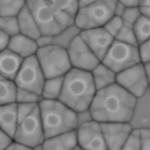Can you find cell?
Wrapping results in <instances>:
<instances>
[{
    "label": "cell",
    "instance_id": "20",
    "mask_svg": "<svg viewBox=\"0 0 150 150\" xmlns=\"http://www.w3.org/2000/svg\"><path fill=\"white\" fill-rule=\"evenodd\" d=\"M91 74L97 91L116 83L117 74L102 62L92 71Z\"/></svg>",
    "mask_w": 150,
    "mask_h": 150
},
{
    "label": "cell",
    "instance_id": "16",
    "mask_svg": "<svg viewBox=\"0 0 150 150\" xmlns=\"http://www.w3.org/2000/svg\"><path fill=\"white\" fill-rule=\"evenodd\" d=\"M38 48L39 46L38 44V41L19 33L11 38L8 49L21 57L22 59H26L35 56L38 51Z\"/></svg>",
    "mask_w": 150,
    "mask_h": 150
},
{
    "label": "cell",
    "instance_id": "18",
    "mask_svg": "<svg viewBox=\"0 0 150 150\" xmlns=\"http://www.w3.org/2000/svg\"><path fill=\"white\" fill-rule=\"evenodd\" d=\"M18 118V103H10L0 106V128L1 130L14 139Z\"/></svg>",
    "mask_w": 150,
    "mask_h": 150
},
{
    "label": "cell",
    "instance_id": "15",
    "mask_svg": "<svg viewBox=\"0 0 150 150\" xmlns=\"http://www.w3.org/2000/svg\"><path fill=\"white\" fill-rule=\"evenodd\" d=\"M24 59L9 49L0 53V75L1 77L13 80L21 69Z\"/></svg>",
    "mask_w": 150,
    "mask_h": 150
},
{
    "label": "cell",
    "instance_id": "27",
    "mask_svg": "<svg viewBox=\"0 0 150 150\" xmlns=\"http://www.w3.org/2000/svg\"><path fill=\"white\" fill-rule=\"evenodd\" d=\"M42 100L40 94L34 92L18 88L17 93V103L18 104H30L39 103Z\"/></svg>",
    "mask_w": 150,
    "mask_h": 150
},
{
    "label": "cell",
    "instance_id": "2",
    "mask_svg": "<svg viewBox=\"0 0 150 150\" xmlns=\"http://www.w3.org/2000/svg\"><path fill=\"white\" fill-rule=\"evenodd\" d=\"M137 99L115 83L97 91L89 112L98 123H129L134 117Z\"/></svg>",
    "mask_w": 150,
    "mask_h": 150
},
{
    "label": "cell",
    "instance_id": "22",
    "mask_svg": "<svg viewBox=\"0 0 150 150\" xmlns=\"http://www.w3.org/2000/svg\"><path fill=\"white\" fill-rule=\"evenodd\" d=\"M18 87L13 80L0 78V105L17 103Z\"/></svg>",
    "mask_w": 150,
    "mask_h": 150
},
{
    "label": "cell",
    "instance_id": "38",
    "mask_svg": "<svg viewBox=\"0 0 150 150\" xmlns=\"http://www.w3.org/2000/svg\"><path fill=\"white\" fill-rule=\"evenodd\" d=\"M125 9H126V8L123 6V4L120 1H117V4H116V6H115V9H114V15L122 18Z\"/></svg>",
    "mask_w": 150,
    "mask_h": 150
},
{
    "label": "cell",
    "instance_id": "17",
    "mask_svg": "<svg viewBox=\"0 0 150 150\" xmlns=\"http://www.w3.org/2000/svg\"><path fill=\"white\" fill-rule=\"evenodd\" d=\"M41 146L43 150H74L79 146L76 130L45 139Z\"/></svg>",
    "mask_w": 150,
    "mask_h": 150
},
{
    "label": "cell",
    "instance_id": "14",
    "mask_svg": "<svg viewBox=\"0 0 150 150\" xmlns=\"http://www.w3.org/2000/svg\"><path fill=\"white\" fill-rule=\"evenodd\" d=\"M108 150H121L133 132L129 123H100Z\"/></svg>",
    "mask_w": 150,
    "mask_h": 150
},
{
    "label": "cell",
    "instance_id": "4",
    "mask_svg": "<svg viewBox=\"0 0 150 150\" xmlns=\"http://www.w3.org/2000/svg\"><path fill=\"white\" fill-rule=\"evenodd\" d=\"M45 139L76 130L79 117L76 112L60 100H45L39 103Z\"/></svg>",
    "mask_w": 150,
    "mask_h": 150
},
{
    "label": "cell",
    "instance_id": "29",
    "mask_svg": "<svg viewBox=\"0 0 150 150\" xmlns=\"http://www.w3.org/2000/svg\"><path fill=\"white\" fill-rule=\"evenodd\" d=\"M121 150H141L139 129H134Z\"/></svg>",
    "mask_w": 150,
    "mask_h": 150
},
{
    "label": "cell",
    "instance_id": "24",
    "mask_svg": "<svg viewBox=\"0 0 150 150\" xmlns=\"http://www.w3.org/2000/svg\"><path fill=\"white\" fill-rule=\"evenodd\" d=\"M115 40L129 45L139 47L138 39L136 37V33L134 31V25L130 23H123L122 28L115 37Z\"/></svg>",
    "mask_w": 150,
    "mask_h": 150
},
{
    "label": "cell",
    "instance_id": "35",
    "mask_svg": "<svg viewBox=\"0 0 150 150\" xmlns=\"http://www.w3.org/2000/svg\"><path fill=\"white\" fill-rule=\"evenodd\" d=\"M139 8L142 15L150 19V0L140 1Z\"/></svg>",
    "mask_w": 150,
    "mask_h": 150
},
{
    "label": "cell",
    "instance_id": "26",
    "mask_svg": "<svg viewBox=\"0 0 150 150\" xmlns=\"http://www.w3.org/2000/svg\"><path fill=\"white\" fill-rule=\"evenodd\" d=\"M0 31L11 38L20 33L18 17H0Z\"/></svg>",
    "mask_w": 150,
    "mask_h": 150
},
{
    "label": "cell",
    "instance_id": "12",
    "mask_svg": "<svg viewBox=\"0 0 150 150\" xmlns=\"http://www.w3.org/2000/svg\"><path fill=\"white\" fill-rule=\"evenodd\" d=\"M78 144L83 150H108L100 123L92 119L76 129Z\"/></svg>",
    "mask_w": 150,
    "mask_h": 150
},
{
    "label": "cell",
    "instance_id": "9",
    "mask_svg": "<svg viewBox=\"0 0 150 150\" xmlns=\"http://www.w3.org/2000/svg\"><path fill=\"white\" fill-rule=\"evenodd\" d=\"M116 83L136 98L144 96L150 85L144 64L140 63L118 74Z\"/></svg>",
    "mask_w": 150,
    "mask_h": 150
},
{
    "label": "cell",
    "instance_id": "32",
    "mask_svg": "<svg viewBox=\"0 0 150 150\" xmlns=\"http://www.w3.org/2000/svg\"><path fill=\"white\" fill-rule=\"evenodd\" d=\"M13 143L14 139L11 135L3 130L0 131V150L8 149Z\"/></svg>",
    "mask_w": 150,
    "mask_h": 150
},
{
    "label": "cell",
    "instance_id": "33",
    "mask_svg": "<svg viewBox=\"0 0 150 150\" xmlns=\"http://www.w3.org/2000/svg\"><path fill=\"white\" fill-rule=\"evenodd\" d=\"M140 57L143 64L150 62V39L144 43L141 44L139 47Z\"/></svg>",
    "mask_w": 150,
    "mask_h": 150
},
{
    "label": "cell",
    "instance_id": "1",
    "mask_svg": "<svg viewBox=\"0 0 150 150\" xmlns=\"http://www.w3.org/2000/svg\"><path fill=\"white\" fill-rule=\"evenodd\" d=\"M27 6L43 38L58 36L75 24L79 4L76 0H28Z\"/></svg>",
    "mask_w": 150,
    "mask_h": 150
},
{
    "label": "cell",
    "instance_id": "11",
    "mask_svg": "<svg viewBox=\"0 0 150 150\" xmlns=\"http://www.w3.org/2000/svg\"><path fill=\"white\" fill-rule=\"evenodd\" d=\"M67 50L73 69L92 72L101 63L79 34L71 40Z\"/></svg>",
    "mask_w": 150,
    "mask_h": 150
},
{
    "label": "cell",
    "instance_id": "41",
    "mask_svg": "<svg viewBox=\"0 0 150 150\" xmlns=\"http://www.w3.org/2000/svg\"><path fill=\"white\" fill-rule=\"evenodd\" d=\"M149 88H150V85H149Z\"/></svg>",
    "mask_w": 150,
    "mask_h": 150
},
{
    "label": "cell",
    "instance_id": "34",
    "mask_svg": "<svg viewBox=\"0 0 150 150\" xmlns=\"http://www.w3.org/2000/svg\"><path fill=\"white\" fill-rule=\"evenodd\" d=\"M11 41V37L5 33L0 31V50L4 51L8 48Z\"/></svg>",
    "mask_w": 150,
    "mask_h": 150
},
{
    "label": "cell",
    "instance_id": "19",
    "mask_svg": "<svg viewBox=\"0 0 150 150\" xmlns=\"http://www.w3.org/2000/svg\"><path fill=\"white\" fill-rule=\"evenodd\" d=\"M18 19L21 34L33 38L36 41H38L40 38H43L37 22L27 4L22 10L20 14L18 16Z\"/></svg>",
    "mask_w": 150,
    "mask_h": 150
},
{
    "label": "cell",
    "instance_id": "13",
    "mask_svg": "<svg viewBox=\"0 0 150 150\" xmlns=\"http://www.w3.org/2000/svg\"><path fill=\"white\" fill-rule=\"evenodd\" d=\"M79 36L100 61L104 58L115 38L103 28L80 31Z\"/></svg>",
    "mask_w": 150,
    "mask_h": 150
},
{
    "label": "cell",
    "instance_id": "6",
    "mask_svg": "<svg viewBox=\"0 0 150 150\" xmlns=\"http://www.w3.org/2000/svg\"><path fill=\"white\" fill-rule=\"evenodd\" d=\"M36 56L46 79L64 77L73 69L67 48L60 45L41 46Z\"/></svg>",
    "mask_w": 150,
    "mask_h": 150
},
{
    "label": "cell",
    "instance_id": "28",
    "mask_svg": "<svg viewBox=\"0 0 150 150\" xmlns=\"http://www.w3.org/2000/svg\"><path fill=\"white\" fill-rule=\"evenodd\" d=\"M123 23H124V22L121 17L114 15L106 23V24L103 26V28L115 38L116 35L118 34L120 29L123 27Z\"/></svg>",
    "mask_w": 150,
    "mask_h": 150
},
{
    "label": "cell",
    "instance_id": "10",
    "mask_svg": "<svg viewBox=\"0 0 150 150\" xmlns=\"http://www.w3.org/2000/svg\"><path fill=\"white\" fill-rule=\"evenodd\" d=\"M45 79L46 78L35 55L24 59L14 82L18 88L30 90L41 95Z\"/></svg>",
    "mask_w": 150,
    "mask_h": 150
},
{
    "label": "cell",
    "instance_id": "37",
    "mask_svg": "<svg viewBox=\"0 0 150 150\" xmlns=\"http://www.w3.org/2000/svg\"><path fill=\"white\" fill-rule=\"evenodd\" d=\"M120 2L127 8H139L140 5V1H139V0H122Z\"/></svg>",
    "mask_w": 150,
    "mask_h": 150
},
{
    "label": "cell",
    "instance_id": "3",
    "mask_svg": "<svg viewBox=\"0 0 150 150\" xmlns=\"http://www.w3.org/2000/svg\"><path fill=\"white\" fill-rule=\"evenodd\" d=\"M97 89L91 72L72 69L64 76L59 100L77 113L89 110Z\"/></svg>",
    "mask_w": 150,
    "mask_h": 150
},
{
    "label": "cell",
    "instance_id": "39",
    "mask_svg": "<svg viewBox=\"0 0 150 150\" xmlns=\"http://www.w3.org/2000/svg\"><path fill=\"white\" fill-rule=\"evenodd\" d=\"M144 64L145 66V69H146V72H147V74H148V77H149V79L150 82V62Z\"/></svg>",
    "mask_w": 150,
    "mask_h": 150
},
{
    "label": "cell",
    "instance_id": "21",
    "mask_svg": "<svg viewBox=\"0 0 150 150\" xmlns=\"http://www.w3.org/2000/svg\"><path fill=\"white\" fill-rule=\"evenodd\" d=\"M64 77L46 79L43 84L41 97L45 100H59L64 87Z\"/></svg>",
    "mask_w": 150,
    "mask_h": 150
},
{
    "label": "cell",
    "instance_id": "23",
    "mask_svg": "<svg viewBox=\"0 0 150 150\" xmlns=\"http://www.w3.org/2000/svg\"><path fill=\"white\" fill-rule=\"evenodd\" d=\"M27 4V1H0V17H18L24 7Z\"/></svg>",
    "mask_w": 150,
    "mask_h": 150
},
{
    "label": "cell",
    "instance_id": "25",
    "mask_svg": "<svg viewBox=\"0 0 150 150\" xmlns=\"http://www.w3.org/2000/svg\"><path fill=\"white\" fill-rule=\"evenodd\" d=\"M134 31L139 42L141 45L150 39V19L144 16L140 17V18L134 25Z\"/></svg>",
    "mask_w": 150,
    "mask_h": 150
},
{
    "label": "cell",
    "instance_id": "7",
    "mask_svg": "<svg viewBox=\"0 0 150 150\" xmlns=\"http://www.w3.org/2000/svg\"><path fill=\"white\" fill-rule=\"evenodd\" d=\"M116 0H94L90 5L79 8L75 25L81 31L103 28L114 16Z\"/></svg>",
    "mask_w": 150,
    "mask_h": 150
},
{
    "label": "cell",
    "instance_id": "31",
    "mask_svg": "<svg viewBox=\"0 0 150 150\" xmlns=\"http://www.w3.org/2000/svg\"><path fill=\"white\" fill-rule=\"evenodd\" d=\"M141 150H150V129H139Z\"/></svg>",
    "mask_w": 150,
    "mask_h": 150
},
{
    "label": "cell",
    "instance_id": "40",
    "mask_svg": "<svg viewBox=\"0 0 150 150\" xmlns=\"http://www.w3.org/2000/svg\"><path fill=\"white\" fill-rule=\"evenodd\" d=\"M74 150H83V149H81L79 146H77V147H76V148H75V149Z\"/></svg>",
    "mask_w": 150,
    "mask_h": 150
},
{
    "label": "cell",
    "instance_id": "5",
    "mask_svg": "<svg viewBox=\"0 0 150 150\" xmlns=\"http://www.w3.org/2000/svg\"><path fill=\"white\" fill-rule=\"evenodd\" d=\"M45 140L39 103L18 104V118L14 141L33 149Z\"/></svg>",
    "mask_w": 150,
    "mask_h": 150
},
{
    "label": "cell",
    "instance_id": "8",
    "mask_svg": "<svg viewBox=\"0 0 150 150\" xmlns=\"http://www.w3.org/2000/svg\"><path fill=\"white\" fill-rule=\"evenodd\" d=\"M101 62L118 74L142 63L139 48L114 40Z\"/></svg>",
    "mask_w": 150,
    "mask_h": 150
},
{
    "label": "cell",
    "instance_id": "36",
    "mask_svg": "<svg viewBox=\"0 0 150 150\" xmlns=\"http://www.w3.org/2000/svg\"><path fill=\"white\" fill-rule=\"evenodd\" d=\"M6 150H33V149L31 147H28L27 145L22 144L14 141V143Z\"/></svg>",
    "mask_w": 150,
    "mask_h": 150
},
{
    "label": "cell",
    "instance_id": "30",
    "mask_svg": "<svg viewBox=\"0 0 150 150\" xmlns=\"http://www.w3.org/2000/svg\"><path fill=\"white\" fill-rule=\"evenodd\" d=\"M141 16H142V13L140 11L139 7V8H126L123 16H122V18L124 23L134 25Z\"/></svg>",
    "mask_w": 150,
    "mask_h": 150
}]
</instances>
